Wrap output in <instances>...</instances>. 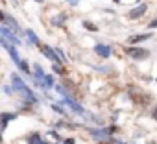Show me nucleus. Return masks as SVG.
<instances>
[{"label": "nucleus", "instance_id": "nucleus-23", "mask_svg": "<svg viewBox=\"0 0 157 144\" xmlns=\"http://www.w3.org/2000/svg\"><path fill=\"white\" fill-rule=\"evenodd\" d=\"M33 2H37V4H43V2H44V0H33Z\"/></svg>", "mask_w": 157, "mask_h": 144}, {"label": "nucleus", "instance_id": "nucleus-16", "mask_svg": "<svg viewBox=\"0 0 157 144\" xmlns=\"http://www.w3.org/2000/svg\"><path fill=\"white\" fill-rule=\"evenodd\" d=\"M54 87V76L52 74H44V89H52Z\"/></svg>", "mask_w": 157, "mask_h": 144}, {"label": "nucleus", "instance_id": "nucleus-6", "mask_svg": "<svg viewBox=\"0 0 157 144\" xmlns=\"http://www.w3.org/2000/svg\"><path fill=\"white\" fill-rule=\"evenodd\" d=\"M148 11V4H139L137 8H133L129 13H128V19L129 21H137V19H142Z\"/></svg>", "mask_w": 157, "mask_h": 144}, {"label": "nucleus", "instance_id": "nucleus-14", "mask_svg": "<svg viewBox=\"0 0 157 144\" xmlns=\"http://www.w3.org/2000/svg\"><path fill=\"white\" fill-rule=\"evenodd\" d=\"M17 66H19V68H21V70L24 72V74H26V76H30V74H32V68H30V65H28L26 61H22V59H21Z\"/></svg>", "mask_w": 157, "mask_h": 144}, {"label": "nucleus", "instance_id": "nucleus-10", "mask_svg": "<svg viewBox=\"0 0 157 144\" xmlns=\"http://www.w3.org/2000/svg\"><path fill=\"white\" fill-rule=\"evenodd\" d=\"M24 35H26V39H28L30 44H33V46H39V44H41L39 37L35 35V32H33L32 28H26V30H24Z\"/></svg>", "mask_w": 157, "mask_h": 144}, {"label": "nucleus", "instance_id": "nucleus-27", "mask_svg": "<svg viewBox=\"0 0 157 144\" xmlns=\"http://www.w3.org/2000/svg\"><path fill=\"white\" fill-rule=\"evenodd\" d=\"M46 144H48V142H46Z\"/></svg>", "mask_w": 157, "mask_h": 144}, {"label": "nucleus", "instance_id": "nucleus-21", "mask_svg": "<svg viewBox=\"0 0 157 144\" xmlns=\"http://www.w3.org/2000/svg\"><path fill=\"white\" fill-rule=\"evenodd\" d=\"M155 26H157V19H153V21L148 24V28H150V30H155Z\"/></svg>", "mask_w": 157, "mask_h": 144}, {"label": "nucleus", "instance_id": "nucleus-4", "mask_svg": "<svg viewBox=\"0 0 157 144\" xmlns=\"http://www.w3.org/2000/svg\"><path fill=\"white\" fill-rule=\"evenodd\" d=\"M39 50H41V54H43V55H44L46 59H50L52 63L63 65V59H61V57H59V55L56 54V50H54L52 46H48V44H43V43H41V44H39Z\"/></svg>", "mask_w": 157, "mask_h": 144}, {"label": "nucleus", "instance_id": "nucleus-22", "mask_svg": "<svg viewBox=\"0 0 157 144\" xmlns=\"http://www.w3.org/2000/svg\"><path fill=\"white\" fill-rule=\"evenodd\" d=\"M63 144H76V140H74V138H65Z\"/></svg>", "mask_w": 157, "mask_h": 144}, {"label": "nucleus", "instance_id": "nucleus-1", "mask_svg": "<svg viewBox=\"0 0 157 144\" xmlns=\"http://www.w3.org/2000/svg\"><path fill=\"white\" fill-rule=\"evenodd\" d=\"M11 85H13V87H11V89H13V93L21 94V96H22V100H24L26 104H32V105H33V104H37V102H39V100H37V96L33 94V91H32V89L22 81V80H21V76H19V74H11Z\"/></svg>", "mask_w": 157, "mask_h": 144}, {"label": "nucleus", "instance_id": "nucleus-26", "mask_svg": "<svg viewBox=\"0 0 157 144\" xmlns=\"http://www.w3.org/2000/svg\"><path fill=\"white\" fill-rule=\"evenodd\" d=\"M148 144H155V142H148Z\"/></svg>", "mask_w": 157, "mask_h": 144}, {"label": "nucleus", "instance_id": "nucleus-9", "mask_svg": "<svg viewBox=\"0 0 157 144\" xmlns=\"http://www.w3.org/2000/svg\"><path fill=\"white\" fill-rule=\"evenodd\" d=\"M15 118H17L15 113H2V115H0V133H2V131L8 127V124H10L11 120H15Z\"/></svg>", "mask_w": 157, "mask_h": 144}, {"label": "nucleus", "instance_id": "nucleus-3", "mask_svg": "<svg viewBox=\"0 0 157 144\" xmlns=\"http://www.w3.org/2000/svg\"><path fill=\"white\" fill-rule=\"evenodd\" d=\"M115 131H117L115 126H109V127H89L91 137H94V138H98V140H105V138H109Z\"/></svg>", "mask_w": 157, "mask_h": 144}, {"label": "nucleus", "instance_id": "nucleus-17", "mask_svg": "<svg viewBox=\"0 0 157 144\" xmlns=\"http://www.w3.org/2000/svg\"><path fill=\"white\" fill-rule=\"evenodd\" d=\"M50 107H52V109H54V111H57V113H61V115H63V116H67V111H65V109H63V107H61V105H57V104H52V105H50Z\"/></svg>", "mask_w": 157, "mask_h": 144}, {"label": "nucleus", "instance_id": "nucleus-24", "mask_svg": "<svg viewBox=\"0 0 157 144\" xmlns=\"http://www.w3.org/2000/svg\"><path fill=\"white\" fill-rule=\"evenodd\" d=\"M113 2H115V4H122V0H113Z\"/></svg>", "mask_w": 157, "mask_h": 144}, {"label": "nucleus", "instance_id": "nucleus-7", "mask_svg": "<svg viewBox=\"0 0 157 144\" xmlns=\"http://www.w3.org/2000/svg\"><path fill=\"white\" fill-rule=\"evenodd\" d=\"M153 37V32H148V33H137V35H129L128 37V44L129 46H133V44H137V43H144V41H148V39H151Z\"/></svg>", "mask_w": 157, "mask_h": 144}, {"label": "nucleus", "instance_id": "nucleus-12", "mask_svg": "<svg viewBox=\"0 0 157 144\" xmlns=\"http://www.w3.org/2000/svg\"><path fill=\"white\" fill-rule=\"evenodd\" d=\"M82 26L87 30V32H98L100 28H98V24H94V22H91V21H83L82 22Z\"/></svg>", "mask_w": 157, "mask_h": 144}, {"label": "nucleus", "instance_id": "nucleus-2", "mask_svg": "<svg viewBox=\"0 0 157 144\" xmlns=\"http://www.w3.org/2000/svg\"><path fill=\"white\" fill-rule=\"evenodd\" d=\"M124 52L128 57L131 59H137V61H142V59H148L150 57V50L148 48H137V46H124Z\"/></svg>", "mask_w": 157, "mask_h": 144}, {"label": "nucleus", "instance_id": "nucleus-11", "mask_svg": "<svg viewBox=\"0 0 157 144\" xmlns=\"http://www.w3.org/2000/svg\"><path fill=\"white\" fill-rule=\"evenodd\" d=\"M67 19H68V15H67V13H57V15L52 19V24H54L56 28H63V24L67 22Z\"/></svg>", "mask_w": 157, "mask_h": 144}, {"label": "nucleus", "instance_id": "nucleus-20", "mask_svg": "<svg viewBox=\"0 0 157 144\" xmlns=\"http://www.w3.org/2000/svg\"><path fill=\"white\" fill-rule=\"evenodd\" d=\"M67 4L74 8V6H78V4H80V0H67Z\"/></svg>", "mask_w": 157, "mask_h": 144}, {"label": "nucleus", "instance_id": "nucleus-19", "mask_svg": "<svg viewBox=\"0 0 157 144\" xmlns=\"http://www.w3.org/2000/svg\"><path fill=\"white\" fill-rule=\"evenodd\" d=\"M48 135H50V137H54L56 140H61V135H59L56 129H50V131H48Z\"/></svg>", "mask_w": 157, "mask_h": 144}, {"label": "nucleus", "instance_id": "nucleus-25", "mask_svg": "<svg viewBox=\"0 0 157 144\" xmlns=\"http://www.w3.org/2000/svg\"><path fill=\"white\" fill-rule=\"evenodd\" d=\"M0 140H2V133H0Z\"/></svg>", "mask_w": 157, "mask_h": 144}, {"label": "nucleus", "instance_id": "nucleus-15", "mask_svg": "<svg viewBox=\"0 0 157 144\" xmlns=\"http://www.w3.org/2000/svg\"><path fill=\"white\" fill-rule=\"evenodd\" d=\"M52 70L56 72V74H59V76H65V74H67L65 66H63V65H57V63H52Z\"/></svg>", "mask_w": 157, "mask_h": 144}, {"label": "nucleus", "instance_id": "nucleus-18", "mask_svg": "<svg viewBox=\"0 0 157 144\" xmlns=\"http://www.w3.org/2000/svg\"><path fill=\"white\" fill-rule=\"evenodd\" d=\"M2 91H4L8 96H13V94H15V93H13V89H11L10 85H4V87H2Z\"/></svg>", "mask_w": 157, "mask_h": 144}, {"label": "nucleus", "instance_id": "nucleus-8", "mask_svg": "<svg viewBox=\"0 0 157 144\" xmlns=\"http://www.w3.org/2000/svg\"><path fill=\"white\" fill-rule=\"evenodd\" d=\"M94 52L98 54V57H104V59H107V57H111V54H113V48H111L109 44L98 43V44L94 46Z\"/></svg>", "mask_w": 157, "mask_h": 144}, {"label": "nucleus", "instance_id": "nucleus-5", "mask_svg": "<svg viewBox=\"0 0 157 144\" xmlns=\"http://www.w3.org/2000/svg\"><path fill=\"white\" fill-rule=\"evenodd\" d=\"M0 37H4L10 44H13V46H21L22 43H21V37H17L10 28H6L4 24H0Z\"/></svg>", "mask_w": 157, "mask_h": 144}, {"label": "nucleus", "instance_id": "nucleus-13", "mask_svg": "<svg viewBox=\"0 0 157 144\" xmlns=\"http://www.w3.org/2000/svg\"><path fill=\"white\" fill-rule=\"evenodd\" d=\"M28 142H30V144H46V142L41 138V135H39V133H32V135H30V138H28Z\"/></svg>", "mask_w": 157, "mask_h": 144}]
</instances>
